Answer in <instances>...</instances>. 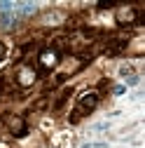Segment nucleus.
<instances>
[{
  "instance_id": "nucleus-1",
  "label": "nucleus",
  "mask_w": 145,
  "mask_h": 148,
  "mask_svg": "<svg viewBox=\"0 0 145 148\" xmlns=\"http://www.w3.org/2000/svg\"><path fill=\"white\" fill-rule=\"evenodd\" d=\"M14 10H19L21 14H33L35 10H38V5H35V3H16Z\"/></svg>"
},
{
  "instance_id": "nucleus-4",
  "label": "nucleus",
  "mask_w": 145,
  "mask_h": 148,
  "mask_svg": "<svg viewBox=\"0 0 145 148\" xmlns=\"http://www.w3.org/2000/svg\"><path fill=\"white\" fill-rule=\"evenodd\" d=\"M119 75H122V78H126V75L131 78V75H133V66H131V64H124V66L119 68Z\"/></svg>"
},
{
  "instance_id": "nucleus-6",
  "label": "nucleus",
  "mask_w": 145,
  "mask_h": 148,
  "mask_svg": "<svg viewBox=\"0 0 145 148\" xmlns=\"http://www.w3.org/2000/svg\"><path fill=\"white\" fill-rule=\"evenodd\" d=\"M115 94H117V97L126 94V85H117V87H115Z\"/></svg>"
},
{
  "instance_id": "nucleus-5",
  "label": "nucleus",
  "mask_w": 145,
  "mask_h": 148,
  "mask_svg": "<svg viewBox=\"0 0 145 148\" xmlns=\"http://www.w3.org/2000/svg\"><path fill=\"white\" fill-rule=\"evenodd\" d=\"M21 82H24V85L33 82V73H30V71H24V73H21Z\"/></svg>"
},
{
  "instance_id": "nucleus-2",
  "label": "nucleus",
  "mask_w": 145,
  "mask_h": 148,
  "mask_svg": "<svg viewBox=\"0 0 145 148\" xmlns=\"http://www.w3.org/2000/svg\"><path fill=\"white\" fill-rule=\"evenodd\" d=\"M40 61H42L45 66H51L54 61H56V57H54V52H42V54H40Z\"/></svg>"
},
{
  "instance_id": "nucleus-3",
  "label": "nucleus",
  "mask_w": 145,
  "mask_h": 148,
  "mask_svg": "<svg viewBox=\"0 0 145 148\" xmlns=\"http://www.w3.org/2000/svg\"><path fill=\"white\" fill-rule=\"evenodd\" d=\"M96 101H98V99H96V94H89V97H84V99H82V106H89V110H91V108L96 106Z\"/></svg>"
}]
</instances>
